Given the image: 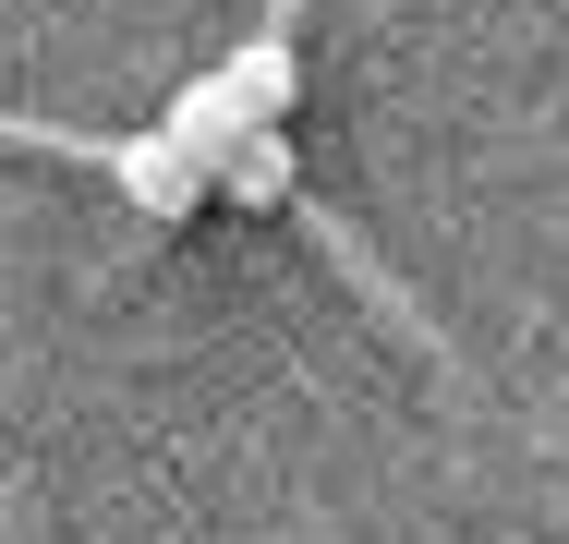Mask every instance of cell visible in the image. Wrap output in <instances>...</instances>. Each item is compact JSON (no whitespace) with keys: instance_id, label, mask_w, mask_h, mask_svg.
<instances>
[{"instance_id":"6da1fadb","label":"cell","mask_w":569,"mask_h":544,"mask_svg":"<svg viewBox=\"0 0 569 544\" xmlns=\"http://www.w3.org/2000/svg\"><path fill=\"white\" fill-rule=\"evenodd\" d=\"M158 133H170V145L207 170V182H219V170L242 158V145H254V133H267V121L242 109V85H230V73H194V85L170 98V121H158Z\"/></svg>"},{"instance_id":"7a4b0ae2","label":"cell","mask_w":569,"mask_h":544,"mask_svg":"<svg viewBox=\"0 0 569 544\" xmlns=\"http://www.w3.org/2000/svg\"><path fill=\"white\" fill-rule=\"evenodd\" d=\"M121 182H133V206H146V218H182L194 194H207V170H194V158H182L170 133H146V145H121Z\"/></svg>"},{"instance_id":"3957f363","label":"cell","mask_w":569,"mask_h":544,"mask_svg":"<svg viewBox=\"0 0 569 544\" xmlns=\"http://www.w3.org/2000/svg\"><path fill=\"white\" fill-rule=\"evenodd\" d=\"M230 85H242V109L279 133V109H291V85H303V61H291V37H242V61H230Z\"/></svg>"},{"instance_id":"277c9868","label":"cell","mask_w":569,"mask_h":544,"mask_svg":"<svg viewBox=\"0 0 569 544\" xmlns=\"http://www.w3.org/2000/svg\"><path fill=\"white\" fill-rule=\"evenodd\" d=\"M219 194L230 206H291V133H254V145L219 170Z\"/></svg>"}]
</instances>
